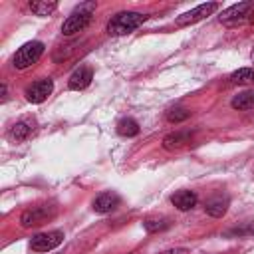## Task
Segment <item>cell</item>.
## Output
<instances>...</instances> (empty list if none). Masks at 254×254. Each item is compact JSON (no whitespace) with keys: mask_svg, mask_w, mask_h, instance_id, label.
<instances>
[{"mask_svg":"<svg viewBox=\"0 0 254 254\" xmlns=\"http://www.w3.org/2000/svg\"><path fill=\"white\" fill-rule=\"evenodd\" d=\"M147 20L145 14L139 12H119L107 22V34L109 36H125L133 30H137Z\"/></svg>","mask_w":254,"mask_h":254,"instance_id":"cell-1","label":"cell"},{"mask_svg":"<svg viewBox=\"0 0 254 254\" xmlns=\"http://www.w3.org/2000/svg\"><path fill=\"white\" fill-rule=\"evenodd\" d=\"M93 10H95V2H83V4H79V6L65 18L64 26H62V32H64L65 36H73V34L81 32V30L89 24Z\"/></svg>","mask_w":254,"mask_h":254,"instance_id":"cell-2","label":"cell"},{"mask_svg":"<svg viewBox=\"0 0 254 254\" xmlns=\"http://www.w3.org/2000/svg\"><path fill=\"white\" fill-rule=\"evenodd\" d=\"M56 216V206H50V204H38V206H32L28 210L22 212L20 216V222L24 228H32V226H42L46 224L48 220H52Z\"/></svg>","mask_w":254,"mask_h":254,"instance_id":"cell-3","label":"cell"},{"mask_svg":"<svg viewBox=\"0 0 254 254\" xmlns=\"http://www.w3.org/2000/svg\"><path fill=\"white\" fill-rule=\"evenodd\" d=\"M44 54V44L42 42H28L24 44L16 54H14V67L16 69H26L32 64H36L40 60V56Z\"/></svg>","mask_w":254,"mask_h":254,"instance_id":"cell-4","label":"cell"},{"mask_svg":"<svg viewBox=\"0 0 254 254\" xmlns=\"http://www.w3.org/2000/svg\"><path fill=\"white\" fill-rule=\"evenodd\" d=\"M62 240H64V232L62 230H50V232H42V234L32 236L30 248L36 250V252H50L56 246H60Z\"/></svg>","mask_w":254,"mask_h":254,"instance_id":"cell-5","label":"cell"},{"mask_svg":"<svg viewBox=\"0 0 254 254\" xmlns=\"http://www.w3.org/2000/svg\"><path fill=\"white\" fill-rule=\"evenodd\" d=\"M216 8H218V4H216V2H206V4H200V6H196L194 10L181 14V16L177 18V26H190V24H196V22L204 20L206 16H210V14H212Z\"/></svg>","mask_w":254,"mask_h":254,"instance_id":"cell-6","label":"cell"},{"mask_svg":"<svg viewBox=\"0 0 254 254\" xmlns=\"http://www.w3.org/2000/svg\"><path fill=\"white\" fill-rule=\"evenodd\" d=\"M54 91V81L50 77H44V79H38L34 81L28 89H26V99L30 103H42L48 99V95Z\"/></svg>","mask_w":254,"mask_h":254,"instance_id":"cell-7","label":"cell"},{"mask_svg":"<svg viewBox=\"0 0 254 254\" xmlns=\"http://www.w3.org/2000/svg\"><path fill=\"white\" fill-rule=\"evenodd\" d=\"M252 8H254L252 2H240V4H234V6H230V8H226V10L222 12L220 20H222L224 24H228V26L238 24V22L246 20V16H248V12H250Z\"/></svg>","mask_w":254,"mask_h":254,"instance_id":"cell-8","label":"cell"},{"mask_svg":"<svg viewBox=\"0 0 254 254\" xmlns=\"http://www.w3.org/2000/svg\"><path fill=\"white\" fill-rule=\"evenodd\" d=\"M119 200H121L119 194H115V192H111V190L101 192V194H97L95 200H93V210L99 212V214H107V212H111V210H115V208L119 206Z\"/></svg>","mask_w":254,"mask_h":254,"instance_id":"cell-9","label":"cell"},{"mask_svg":"<svg viewBox=\"0 0 254 254\" xmlns=\"http://www.w3.org/2000/svg\"><path fill=\"white\" fill-rule=\"evenodd\" d=\"M91 79H93L91 67L83 65V67H79V69H75V71L71 73V77H69V81H67V87L79 91V89H85V87L91 83Z\"/></svg>","mask_w":254,"mask_h":254,"instance_id":"cell-10","label":"cell"},{"mask_svg":"<svg viewBox=\"0 0 254 254\" xmlns=\"http://www.w3.org/2000/svg\"><path fill=\"white\" fill-rule=\"evenodd\" d=\"M171 202L179 208V210H190L196 204V194L192 190H177L171 196Z\"/></svg>","mask_w":254,"mask_h":254,"instance_id":"cell-11","label":"cell"},{"mask_svg":"<svg viewBox=\"0 0 254 254\" xmlns=\"http://www.w3.org/2000/svg\"><path fill=\"white\" fill-rule=\"evenodd\" d=\"M226 208H228V200L222 198V196H212V198H208L206 204H204L206 214H210V216H214V218H220V216L226 212Z\"/></svg>","mask_w":254,"mask_h":254,"instance_id":"cell-12","label":"cell"},{"mask_svg":"<svg viewBox=\"0 0 254 254\" xmlns=\"http://www.w3.org/2000/svg\"><path fill=\"white\" fill-rule=\"evenodd\" d=\"M230 83L238 85H254V67H240L230 73Z\"/></svg>","mask_w":254,"mask_h":254,"instance_id":"cell-13","label":"cell"},{"mask_svg":"<svg viewBox=\"0 0 254 254\" xmlns=\"http://www.w3.org/2000/svg\"><path fill=\"white\" fill-rule=\"evenodd\" d=\"M232 107L238 111H250L254 109V89L252 91H242L232 99Z\"/></svg>","mask_w":254,"mask_h":254,"instance_id":"cell-14","label":"cell"},{"mask_svg":"<svg viewBox=\"0 0 254 254\" xmlns=\"http://www.w3.org/2000/svg\"><path fill=\"white\" fill-rule=\"evenodd\" d=\"M190 141V135L189 133H183V131H177V133H171L163 139V147L165 149H179L183 145H187Z\"/></svg>","mask_w":254,"mask_h":254,"instance_id":"cell-15","label":"cell"},{"mask_svg":"<svg viewBox=\"0 0 254 254\" xmlns=\"http://www.w3.org/2000/svg\"><path fill=\"white\" fill-rule=\"evenodd\" d=\"M8 135H10L14 141H24V139H28V137L32 135V125H30L28 121H18V123L12 125V129H10Z\"/></svg>","mask_w":254,"mask_h":254,"instance_id":"cell-16","label":"cell"},{"mask_svg":"<svg viewBox=\"0 0 254 254\" xmlns=\"http://www.w3.org/2000/svg\"><path fill=\"white\" fill-rule=\"evenodd\" d=\"M117 133L123 135V137H135V135L139 133V125H137L135 119L125 117V119H121V121L117 123Z\"/></svg>","mask_w":254,"mask_h":254,"instance_id":"cell-17","label":"cell"},{"mask_svg":"<svg viewBox=\"0 0 254 254\" xmlns=\"http://www.w3.org/2000/svg\"><path fill=\"white\" fill-rule=\"evenodd\" d=\"M58 8V2H30V10L36 16H50L54 10Z\"/></svg>","mask_w":254,"mask_h":254,"instance_id":"cell-18","label":"cell"},{"mask_svg":"<svg viewBox=\"0 0 254 254\" xmlns=\"http://www.w3.org/2000/svg\"><path fill=\"white\" fill-rule=\"evenodd\" d=\"M143 226H145L147 232H157V230L169 228V222H167L165 218H149V220L143 222Z\"/></svg>","mask_w":254,"mask_h":254,"instance_id":"cell-19","label":"cell"},{"mask_svg":"<svg viewBox=\"0 0 254 254\" xmlns=\"http://www.w3.org/2000/svg\"><path fill=\"white\" fill-rule=\"evenodd\" d=\"M187 117H189V111L183 109V107H175V109H171V111L167 113V119H169L171 123H181V121H185Z\"/></svg>","mask_w":254,"mask_h":254,"instance_id":"cell-20","label":"cell"},{"mask_svg":"<svg viewBox=\"0 0 254 254\" xmlns=\"http://www.w3.org/2000/svg\"><path fill=\"white\" fill-rule=\"evenodd\" d=\"M244 232H254V224H250L248 228H234V230H230L228 234H244Z\"/></svg>","mask_w":254,"mask_h":254,"instance_id":"cell-21","label":"cell"},{"mask_svg":"<svg viewBox=\"0 0 254 254\" xmlns=\"http://www.w3.org/2000/svg\"><path fill=\"white\" fill-rule=\"evenodd\" d=\"M161 254H189V250L187 248H173V250H165Z\"/></svg>","mask_w":254,"mask_h":254,"instance_id":"cell-22","label":"cell"},{"mask_svg":"<svg viewBox=\"0 0 254 254\" xmlns=\"http://www.w3.org/2000/svg\"><path fill=\"white\" fill-rule=\"evenodd\" d=\"M0 93H2V99H6V85L2 83V87H0Z\"/></svg>","mask_w":254,"mask_h":254,"instance_id":"cell-23","label":"cell"},{"mask_svg":"<svg viewBox=\"0 0 254 254\" xmlns=\"http://www.w3.org/2000/svg\"><path fill=\"white\" fill-rule=\"evenodd\" d=\"M250 60H252V64H254V48H252V52H250Z\"/></svg>","mask_w":254,"mask_h":254,"instance_id":"cell-24","label":"cell"}]
</instances>
